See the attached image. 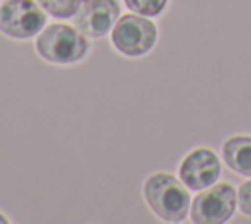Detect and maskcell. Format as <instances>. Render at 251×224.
Here are the masks:
<instances>
[{"label": "cell", "instance_id": "1", "mask_svg": "<svg viewBox=\"0 0 251 224\" xmlns=\"http://www.w3.org/2000/svg\"><path fill=\"white\" fill-rule=\"evenodd\" d=\"M143 195L151 210L167 222H180L188 214V187L171 173H153L143 185Z\"/></svg>", "mask_w": 251, "mask_h": 224}, {"label": "cell", "instance_id": "2", "mask_svg": "<svg viewBox=\"0 0 251 224\" xmlns=\"http://www.w3.org/2000/svg\"><path fill=\"white\" fill-rule=\"evenodd\" d=\"M88 47L90 45L86 41V35L76 26L73 28L67 24L47 26L35 41L37 53L45 61L59 63V65H69V63L80 61L86 55Z\"/></svg>", "mask_w": 251, "mask_h": 224}, {"label": "cell", "instance_id": "3", "mask_svg": "<svg viewBox=\"0 0 251 224\" xmlns=\"http://www.w3.org/2000/svg\"><path fill=\"white\" fill-rule=\"evenodd\" d=\"M157 39V28L151 20L135 14L122 16L116 26L112 28V45L127 55V57H139L145 55Z\"/></svg>", "mask_w": 251, "mask_h": 224}, {"label": "cell", "instance_id": "4", "mask_svg": "<svg viewBox=\"0 0 251 224\" xmlns=\"http://www.w3.org/2000/svg\"><path fill=\"white\" fill-rule=\"evenodd\" d=\"M45 12L33 0H6L0 6V31L8 37L27 39L45 26Z\"/></svg>", "mask_w": 251, "mask_h": 224}, {"label": "cell", "instance_id": "5", "mask_svg": "<svg viewBox=\"0 0 251 224\" xmlns=\"http://www.w3.org/2000/svg\"><path fill=\"white\" fill-rule=\"evenodd\" d=\"M237 195L229 183L212 185L208 191L196 195L192 202L190 218L196 224H222L231 218L235 210Z\"/></svg>", "mask_w": 251, "mask_h": 224}, {"label": "cell", "instance_id": "6", "mask_svg": "<svg viewBox=\"0 0 251 224\" xmlns=\"http://www.w3.org/2000/svg\"><path fill=\"white\" fill-rule=\"evenodd\" d=\"M180 181L190 191H202L212 187L220 177V159L208 147L192 149L180 163Z\"/></svg>", "mask_w": 251, "mask_h": 224}, {"label": "cell", "instance_id": "7", "mask_svg": "<svg viewBox=\"0 0 251 224\" xmlns=\"http://www.w3.org/2000/svg\"><path fill=\"white\" fill-rule=\"evenodd\" d=\"M120 6L116 0H86L75 14V26L86 37H104L118 22Z\"/></svg>", "mask_w": 251, "mask_h": 224}, {"label": "cell", "instance_id": "8", "mask_svg": "<svg viewBox=\"0 0 251 224\" xmlns=\"http://www.w3.org/2000/svg\"><path fill=\"white\" fill-rule=\"evenodd\" d=\"M222 155L233 173L251 177V136H233L226 140Z\"/></svg>", "mask_w": 251, "mask_h": 224}, {"label": "cell", "instance_id": "9", "mask_svg": "<svg viewBox=\"0 0 251 224\" xmlns=\"http://www.w3.org/2000/svg\"><path fill=\"white\" fill-rule=\"evenodd\" d=\"M86 0H37V4L55 18H71L75 16Z\"/></svg>", "mask_w": 251, "mask_h": 224}, {"label": "cell", "instance_id": "10", "mask_svg": "<svg viewBox=\"0 0 251 224\" xmlns=\"http://www.w3.org/2000/svg\"><path fill=\"white\" fill-rule=\"evenodd\" d=\"M129 10L141 16H159L169 0H124Z\"/></svg>", "mask_w": 251, "mask_h": 224}, {"label": "cell", "instance_id": "11", "mask_svg": "<svg viewBox=\"0 0 251 224\" xmlns=\"http://www.w3.org/2000/svg\"><path fill=\"white\" fill-rule=\"evenodd\" d=\"M237 202H239V208L243 214L251 216V181L243 183L239 187V193H237Z\"/></svg>", "mask_w": 251, "mask_h": 224}, {"label": "cell", "instance_id": "12", "mask_svg": "<svg viewBox=\"0 0 251 224\" xmlns=\"http://www.w3.org/2000/svg\"><path fill=\"white\" fill-rule=\"evenodd\" d=\"M0 224H6V218H4L2 214H0Z\"/></svg>", "mask_w": 251, "mask_h": 224}]
</instances>
